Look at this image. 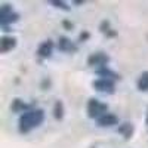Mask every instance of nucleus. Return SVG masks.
Listing matches in <instances>:
<instances>
[{
  "mask_svg": "<svg viewBox=\"0 0 148 148\" xmlns=\"http://www.w3.org/2000/svg\"><path fill=\"white\" fill-rule=\"evenodd\" d=\"M18 19V15L16 14H12V9L6 5L2 8V12H0V22L2 25H6V24H10V22H15Z\"/></svg>",
  "mask_w": 148,
  "mask_h": 148,
  "instance_id": "7ed1b4c3",
  "label": "nucleus"
},
{
  "mask_svg": "<svg viewBox=\"0 0 148 148\" xmlns=\"http://www.w3.org/2000/svg\"><path fill=\"white\" fill-rule=\"evenodd\" d=\"M61 47H62V49H70V51H71V49H74V46L67 39H61Z\"/></svg>",
  "mask_w": 148,
  "mask_h": 148,
  "instance_id": "9b49d317",
  "label": "nucleus"
},
{
  "mask_svg": "<svg viewBox=\"0 0 148 148\" xmlns=\"http://www.w3.org/2000/svg\"><path fill=\"white\" fill-rule=\"evenodd\" d=\"M88 113H89V117L101 119L102 116L107 114V105L101 104L98 99H90L89 104H88Z\"/></svg>",
  "mask_w": 148,
  "mask_h": 148,
  "instance_id": "f03ea898",
  "label": "nucleus"
},
{
  "mask_svg": "<svg viewBox=\"0 0 148 148\" xmlns=\"http://www.w3.org/2000/svg\"><path fill=\"white\" fill-rule=\"evenodd\" d=\"M16 45V40L14 37H3L2 42H0V51L2 52H8L10 49H14Z\"/></svg>",
  "mask_w": 148,
  "mask_h": 148,
  "instance_id": "423d86ee",
  "label": "nucleus"
},
{
  "mask_svg": "<svg viewBox=\"0 0 148 148\" xmlns=\"http://www.w3.org/2000/svg\"><path fill=\"white\" fill-rule=\"evenodd\" d=\"M52 47H53V45H52V42H43L40 46H39V51H37V53H39L40 56H49L52 53Z\"/></svg>",
  "mask_w": 148,
  "mask_h": 148,
  "instance_id": "0eeeda50",
  "label": "nucleus"
},
{
  "mask_svg": "<svg viewBox=\"0 0 148 148\" xmlns=\"http://www.w3.org/2000/svg\"><path fill=\"white\" fill-rule=\"evenodd\" d=\"M45 113L43 110H31L27 111L25 114H22L19 117V130L21 132H28L34 127H37L43 121Z\"/></svg>",
  "mask_w": 148,
  "mask_h": 148,
  "instance_id": "f257e3e1",
  "label": "nucleus"
},
{
  "mask_svg": "<svg viewBox=\"0 0 148 148\" xmlns=\"http://www.w3.org/2000/svg\"><path fill=\"white\" fill-rule=\"evenodd\" d=\"M117 117L114 114H110L107 113L105 116H102L101 119H98V123H99V126H114L117 125Z\"/></svg>",
  "mask_w": 148,
  "mask_h": 148,
  "instance_id": "39448f33",
  "label": "nucleus"
},
{
  "mask_svg": "<svg viewBox=\"0 0 148 148\" xmlns=\"http://www.w3.org/2000/svg\"><path fill=\"white\" fill-rule=\"evenodd\" d=\"M138 89L144 90V92H148V71L142 73L139 76V79H138Z\"/></svg>",
  "mask_w": 148,
  "mask_h": 148,
  "instance_id": "1a4fd4ad",
  "label": "nucleus"
},
{
  "mask_svg": "<svg viewBox=\"0 0 148 148\" xmlns=\"http://www.w3.org/2000/svg\"><path fill=\"white\" fill-rule=\"evenodd\" d=\"M108 61V58L102 53H95L89 58V64L90 65H104L105 62Z\"/></svg>",
  "mask_w": 148,
  "mask_h": 148,
  "instance_id": "6e6552de",
  "label": "nucleus"
},
{
  "mask_svg": "<svg viewBox=\"0 0 148 148\" xmlns=\"http://www.w3.org/2000/svg\"><path fill=\"white\" fill-rule=\"evenodd\" d=\"M147 123H148V119H147Z\"/></svg>",
  "mask_w": 148,
  "mask_h": 148,
  "instance_id": "f8f14e48",
  "label": "nucleus"
},
{
  "mask_svg": "<svg viewBox=\"0 0 148 148\" xmlns=\"http://www.w3.org/2000/svg\"><path fill=\"white\" fill-rule=\"evenodd\" d=\"M55 117L56 119H62V104L61 102L55 104Z\"/></svg>",
  "mask_w": 148,
  "mask_h": 148,
  "instance_id": "9d476101",
  "label": "nucleus"
},
{
  "mask_svg": "<svg viewBox=\"0 0 148 148\" xmlns=\"http://www.w3.org/2000/svg\"><path fill=\"white\" fill-rule=\"evenodd\" d=\"M93 86L98 89V90H101V92H113L114 89V84L111 80H107V79H101V80H96L93 83Z\"/></svg>",
  "mask_w": 148,
  "mask_h": 148,
  "instance_id": "20e7f679",
  "label": "nucleus"
}]
</instances>
